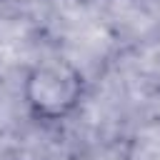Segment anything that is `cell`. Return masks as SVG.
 <instances>
[{"label":"cell","instance_id":"obj_1","mask_svg":"<svg viewBox=\"0 0 160 160\" xmlns=\"http://www.w3.org/2000/svg\"><path fill=\"white\" fill-rule=\"evenodd\" d=\"M82 92V75L65 60L38 65L28 78V102L40 118H62Z\"/></svg>","mask_w":160,"mask_h":160}]
</instances>
